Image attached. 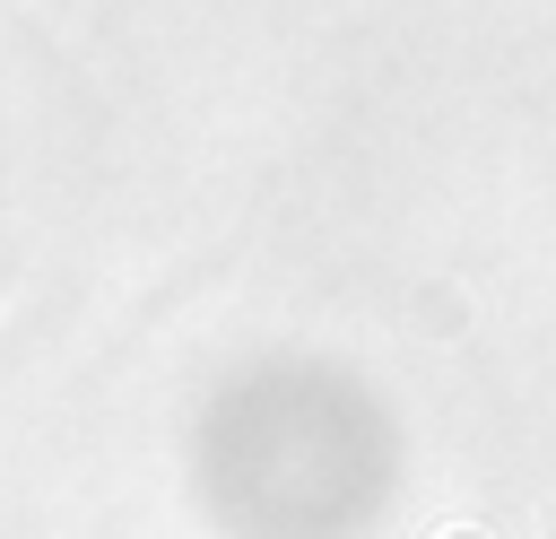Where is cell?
Masks as SVG:
<instances>
[{
	"label": "cell",
	"instance_id": "obj_1",
	"mask_svg": "<svg viewBox=\"0 0 556 539\" xmlns=\"http://www.w3.org/2000/svg\"><path fill=\"white\" fill-rule=\"evenodd\" d=\"M443 539H486V530H443Z\"/></svg>",
	"mask_w": 556,
	"mask_h": 539
}]
</instances>
